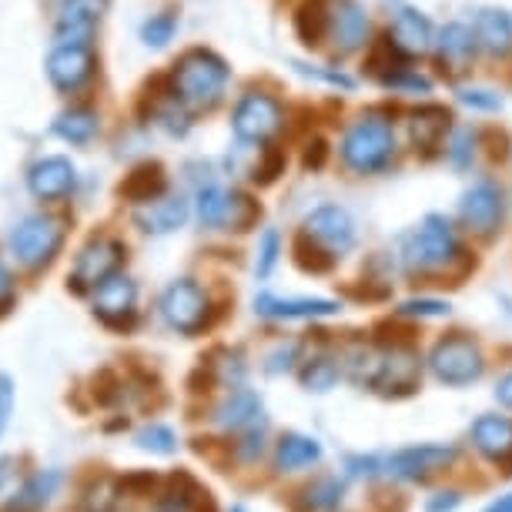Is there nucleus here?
Segmentation results:
<instances>
[{
    "instance_id": "obj_1",
    "label": "nucleus",
    "mask_w": 512,
    "mask_h": 512,
    "mask_svg": "<svg viewBox=\"0 0 512 512\" xmlns=\"http://www.w3.org/2000/svg\"><path fill=\"white\" fill-rule=\"evenodd\" d=\"M228 88V64L215 51L195 47V51L181 54L175 71H171V91L175 101L188 108H215L221 94Z\"/></svg>"
},
{
    "instance_id": "obj_2",
    "label": "nucleus",
    "mask_w": 512,
    "mask_h": 512,
    "mask_svg": "<svg viewBox=\"0 0 512 512\" xmlns=\"http://www.w3.org/2000/svg\"><path fill=\"white\" fill-rule=\"evenodd\" d=\"M395 158V128L382 114H362L342 138V161L355 175H375Z\"/></svg>"
},
{
    "instance_id": "obj_3",
    "label": "nucleus",
    "mask_w": 512,
    "mask_h": 512,
    "mask_svg": "<svg viewBox=\"0 0 512 512\" xmlns=\"http://www.w3.org/2000/svg\"><path fill=\"white\" fill-rule=\"evenodd\" d=\"M459 241L456 231L442 215H425L422 225L415 228V235L405 245V265L409 272H442L456 262Z\"/></svg>"
},
{
    "instance_id": "obj_4",
    "label": "nucleus",
    "mask_w": 512,
    "mask_h": 512,
    "mask_svg": "<svg viewBox=\"0 0 512 512\" xmlns=\"http://www.w3.org/2000/svg\"><path fill=\"white\" fill-rule=\"evenodd\" d=\"M64 245V221L54 215H27L11 231V251L24 268L51 265Z\"/></svg>"
},
{
    "instance_id": "obj_5",
    "label": "nucleus",
    "mask_w": 512,
    "mask_h": 512,
    "mask_svg": "<svg viewBox=\"0 0 512 512\" xmlns=\"http://www.w3.org/2000/svg\"><path fill=\"white\" fill-rule=\"evenodd\" d=\"M429 369L442 385H472L482 379L486 362H482V352L472 338L452 335V338H442L436 349H432Z\"/></svg>"
},
{
    "instance_id": "obj_6",
    "label": "nucleus",
    "mask_w": 512,
    "mask_h": 512,
    "mask_svg": "<svg viewBox=\"0 0 512 512\" xmlns=\"http://www.w3.org/2000/svg\"><path fill=\"white\" fill-rule=\"evenodd\" d=\"M121 262H124V245H121V241L94 238L81 251H77L67 285H71L74 292H94V288L108 282L111 275H118Z\"/></svg>"
},
{
    "instance_id": "obj_7",
    "label": "nucleus",
    "mask_w": 512,
    "mask_h": 512,
    "mask_svg": "<svg viewBox=\"0 0 512 512\" xmlns=\"http://www.w3.org/2000/svg\"><path fill=\"white\" fill-rule=\"evenodd\" d=\"M161 318L181 335H195L208 322V295L191 278H178L161 295Z\"/></svg>"
},
{
    "instance_id": "obj_8",
    "label": "nucleus",
    "mask_w": 512,
    "mask_h": 512,
    "mask_svg": "<svg viewBox=\"0 0 512 512\" xmlns=\"http://www.w3.org/2000/svg\"><path fill=\"white\" fill-rule=\"evenodd\" d=\"M506 215V195L496 181H476L459 201V221L472 235H496Z\"/></svg>"
},
{
    "instance_id": "obj_9",
    "label": "nucleus",
    "mask_w": 512,
    "mask_h": 512,
    "mask_svg": "<svg viewBox=\"0 0 512 512\" xmlns=\"http://www.w3.org/2000/svg\"><path fill=\"white\" fill-rule=\"evenodd\" d=\"M231 128H235L241 141H251V144L268 141L278 128H282V104H278L272 94L248 91L245 98L238 101Z\"/></svg>"
},
{
    "instance_id": "obj_10",
    "label": "nucleus",
    "mask_w": 512,
    "mask_h": 512,
    "mask_svg": "<svg viewBox=\"0 0 512 512\" xmlns=\"http://www.w3.org/2000/svg\"><path fill=\"white\" fill-rule=\"evenodd\" d=\"M305 235L315 241L325 255L342 258L355 245V221L345 208L322 205L305 218Z\"/></svg>"
},
{
    "instance_id": "obj_11",
    "label": "nucleus",
    "mask_w": 512,
    "mask_h": 512,
    "mask_svg": "<svg viewBox=\"0 0 512 512\" xmlns=\"http://www.w3.org/2000/svg\"><path fill=\"white\" fill-rule=\"evenodd\" d=\"M325 31L335 51L352 54L369 41V14L359 0H332V7L325 11Z\"/></svg>"
},
{
    "instance_id": "obj_12",
    "label": "nucleus",
    "mask_w": 512,
    "mask_h": 512,
    "mask_svg": "<svg viewBox=\"0 0 512 512\" xmlns=\"http://www.w3.org/2000/svg\"><path fill=\"white\" fill-rule=\"evenodd\" d=\"M94 74V51L91 44H57L47 57V77L57 91H77L91 81Z\"/></svg>"
},
{
    "instance_id": "obj_13",
    "label": "nucleus",
    "mask_w": 512,
    "mask_h": 512,
    "mask_svg": "<svg viewBox=\"0 0 512 512\" xmlns=\"http://www.w3.org/2000/svg\"><path fill=\"white\" fill-rule=\"evenodd\" d=\"M138 305V285L128 275H111L108 282L94 288V315L108 328H128Z\"/></svg>"
},
{
    "instance_id": "obj_14",
    "label": "nucleus",
    "mask_w": 512,
    "mask_h": 512,
    "mask_svg": "<svg viewBox=\"0 0 512 512\" xmlns=\"http://www.w3.org/2000/svg\"><path fill=\"white\" fill-rule=\"evenodd\" d=\"M452 459H456V449L452 446H412V449H399L395 456L385 459V466H389L392 476L399 479H429L442 472L446 466H452Z\"/></svg>"
},
{
    "instance_id": "obj_15",
    "label": "nucleus",
    "mask_w": 512,
    "mask_h": 512,
    "mask_svg": "<svg viewBox=\"0 0 512 512\" xmlns=\"http://www.w3.org/2000/svg\"><path fill=\"white\" fill-rule=\"evenodd\" d=\"M108 4L111 0H64L57 11V44H88Z\"/></svg>"
},
{
    "instance_id": "obj_16",
    "label": "nucleus",
    "mask_w": 512,
    "mask_h": 512,
    "mask_svg": "<svg viewBox=\"0 0 512 512\" xmlns=\"http://www.w3.org/2000/svg\"><path fill=\"white\" fill-rule=\"evenodd\" d=\"M74 185L77 175H74V164L67 158H41L27 171V188L41 201H61L71 195Z\"/></svg>"
},
{
    "instance_id": "obj_17",
    "label": "nucleus",
    "mask_w": 512,
    "mask_h": 512,
    "mask_svg": "<svg viewBox=\"0 0 512 512\" xmlns=\"http://www.w3.org/2000/svg\"><path fill=\"white\" fill-rule=\"evenodd\" d=\"M389 37H392V44L409 57L429 54L432 47H436V27H432L429 17L412 11V7H402V11L392 17Z\"/></svg>"
},
{
    "instance_id": "obj_18",
    "label": "nucleus",
    "mask_w": 512,
    "mask_h": 512,
    "mask_svg": "<svg viewBox=\"0 0 512 512\" xmlns=\"http://www.w3.org/2000/svg\"><path fill=\"white\" fill-rule=\"evenodd\" d=\"M185 221H188V201L181 195H161L148 201V205H138V211H134V225L151 231V235L178 231Z\"/></svg>"
},
{
    "instance_id": "obj_19",
    "label": "nucleus",
    "mask_w": 512,
    "mask_h": 512,
    "mask_svg": "<svg viewBox=\"0 0 512 512\" xmlns=\"http://www.w3.org/2000/svg\"><path fill=\"white\" fill-rule=\"evenodd\" d=\"M255 312L268 318H322L342 312V305L332 298H275V295H258Z\"/></svg>"
},
{
    "instance_id": "obj_20",
    "label": "nucleus",
    "mask_w": 512,
    "mask_h": 512,
    "mask_svg": "<svg viewBox=\"0 0 512 512\" xmlns=\"http://www.w3.org/2000/svg\"><path fill=\"white\" fill-rule=\"evenodd\" d=\"M432 51L439 54V61L449 67V71H466L472 64V57L479 51V41H476V31H469L466 24H446L442 31L436 34V47Z\"/></svg>"
},
{
    "instance_id": "obj_21",
    "label": "nucleus",
    "mask_w": 512,
    "mask_h": 512,
    "mask_svg": "<svg viewBox=\"0 0 512 512\" xmlns=\"http://www.w3.org/2000/svg\"><path fill=\"white\" fill-rule=\"evenodd\" d=\"M57 486H61V472L57 469H41L34 476H27L11 499H7L4 512H44L47 502L54 499Z\"/></svg>"
},
{
    "instance_id": "obj_22",
    "label": "nucleus",
    "mask_w": 512,
    "mask_h": 512,
    "mask_svg": "<svg viewBox=\"0 0 512 512\" xmlns=\"http://www.w3.org/2000/svg\"><path fill=\"white\" fill-rule=\"evenodd\" d=\"M154 512H215V509H211L208 489H201L188 472H175L168 479V489H164Z\"/></svg>"
},
{
    "instance_id": "obj_23",
    "label": "nucleus",
    "mask_w": 512,
    "mask_h": 512,
    "mask_svg": "<svg viewBox=\"0 0 512 512\" xmlns=\"http://www.w3.org/2000/svg\"><path fill=\"white\" fill-rule=\"evenodd\" d=\"M472 442L486 459L509 462L512 459V419L506 415H482L472 425Z\"/></svg>"
},
{
    "instance_id": "obj_24",
    "label": "nucleus",
    "mask_w": 512,
    "mask_h": 512,
    "mask_svg": "<svg viewBox=\"0 0 512 512\" xmlns=\"http://www.w3.org/2000/svg\"><path fill=\"white\" fill-rule=\"evenodd\" d=\"M258 415H262V399H258L255 392H248V389H238L218 405L215 419H218L221 429L238 432V429H245V425L255 422Z\"/></svg>"
},
{
    "instance_id": "obj_25",
    "label": "nucleus",
    "mask_w": 512,
    "mask_h": 512,
    "mask_svg": "<svg viewBox=\"0 0 512 512\" xmlns=\"http://www.w3.org/2000/svg\"><path fill=\"white\" fill-rule=\"evenodd\" d=\"M231 208H235V191H225L215 181L198 188V218L205 228H231Z\"/></svg>"
},
{
    "instance_id": "obj_26",
    "label": "nucleus",
    "mask_w": 512,
    "mask_h": 512,
    "mask_svg": "<svg viewBox=\"0 0 512 512\" xmlns=\"http://www.w3.org/2000/svg\"><path fill=\"white\" fill-rule=\"evenodd\" d=\"M476 41L489 54L512 51V17L506 11H482L476 17Z\"/></svg>"
},
{
    "instance_id": "obj_27",
    "label": "nucleus",
    "mask_w": 512,
    "mask_h": 512,
    "mask_svg": "<svg viewBox=\"0 0 512 512\" xmlns=\"http://www.w3.org/2000/svg\"><path fill=\"white\" fill-rule=\"evenodd\" d=\"M322 459V446L312 439V436H298V432H288L278 442V452H275V462L278 469L285 472H295V469H305L312 466V462Z\"/></svg>"
},
{
    "instance_id": "obj_28",
    "label": "nucleus",
    "mask_w": 512,
    "mask_h": 512,
    "mask_svg": "<svg viewBox=\"0 0 512 512\" xmlns=\"http://www.w3.org/2000/svg\"><path fill=\"white\" fill-rule=\"evenodd\" d=\"M164 188H168V181H164L158 164H141V168H134L128 181L121 185V195L134 201V205H148V201L164 195Z\"/></svg>"
},
{
    "instance_id": "obj_29",
    "label": "nucleus",
    "mask_w": 512,
    "mask_h": 512,
    "mask_svg": "<svg viewBox=\"0 0 512 512\" xmlns=\"http://www.w3.org/2000/svg\"><path fill=\"white\" fill-rule=\"evenodd\" d=\"M54 131L71 144H88L98 134V114L88 108H71L54 121Z\"/></svg>"
},
{
    "instance_id": "obj_30",
    "label": "nucleus",
    "mask_w": 512,
    "mask_h": 512,
    "mask_svg": "<svg viewBox=\"0 0 512 512\" xmlns=\"http://www.w3.org/2000/svg\"><path fill=\"white\" fill-rule=\"evenodd\" d=\"M449 128V114L442 108H422L412 114V141L419 148H436Z\"/></svg>"
},
{
    "instance_id": "obj_31",
    "label": "nucleus",
    "mask_w": 512,
    "mask_h": 512,
    "mask_svg": "<svg viewBox=\"0 0 512 512\" xmlns=\"http://www.w3.org/2000/svg\"><path fill=\"white\" fill-rule=\"evenodd\" d=\"M118 496H121L118 479L101 476L98 482H91V486L81 492L77 512H118Z\"/></svg>"
},
{
    "instance_id": "obj_32",
    "label": "nucleus",
    "mask_w": 512,
    "mask_h": 512,
    "mask_svg": "<svg viewBox=\"0 0 512 512\" xmlns=\"http://www.w3.org/2000/svg\"><path fill=\"white\" fill-rule=\"evenodd\" d=\"M338 362L328 359V355H318V359H308L302 365V372H298V379L308 392H332L335 382H338Z\"/></svg>"
},
{
    "instance_id": "obj_33",
    "label": "nucleus",
    "mask_w": 512,
    "mask_h": 512,
    "mask_svg": "<svg viewBox=\"0 0 512 512\" xmlns=\"http://www.w3.org/2000/svg\"><path fill=\"white\" fill-rule=\"evenodd\" d=\"M134 442H138V449L158 452V456H171V452L178 449V439L168 425H148V429H141L138 436H134Z\"/></svg>"
},
{
    "instance_id": "obj_34",
    "label": "nucleus",
    "mask_w": 512,
    "mask_h": 512,
    "mask_svg": "<svg viewBox=\"0 0 512 512\" xmlns=\"http://www.w3.org/2000/svg\"><path fill=\"white\" fill-rule=\"evenodd\" d=\"M278 255H282V235L275 228H265L262 241H258V258H255V275L258 278H268L275 272L278 265Z\"/></svg>"
},
{
    "instance_id": "obj_35",
    "label": "nucleus",
    "mask_w": 512,
    "mask_h": 512,
    "mask_svg": "<svg viewBox=\"0 0 512 512\" xmlns=\"http://www.w3.org/2000/svg\"><path fill=\"white\" fill-rule=\"evenodd\" d=\"M342 502V482L338 479H322V482H315L312 489H305V496H302V506L305 509H332Z\"/></svg>"
},
{
    "instance_id": "obj_36",
    "label": "nucleus",
    "mask_w": 512,
    "mask_h": 512,
    "mask_svg": "<svg viewBox=\"0 0 512 512\" xmlns=\"http://www.w3.org/2000/svg\"><path fill=\"white\" fill-rule=\"evenodd\" d=\"M178 31V17L175 14H154L151 21H144L141 27V41L148 47H164Z\"/></svg>"
},
{
    "instance_id": "obj_37",
    "label": "nucleus",
    "mask_w": 512,
    "mask_h": 512,
    "mask_svg": "<svg viewBox=\"0 0 512 512\" xmlns=\"http://www.w3.org/2000/svg\"><path fill=\"white\" fill-rule=\"evenodd\" d=\"M459 101L466 108H476V111H499L502 108V98L496 91H486V88H462L459 91Z\"/></svg>"
},
{
    "instance_id": "obj_38",
    "label": "nucleus",
    "mask_w": 512,
    "mask_h": 512,
    "mask_svg": "<svg viewBox=\"0 0 512 512\" xmlns=\"http://www.w3.org/2000/svg\"><path fill=\"white\" fill-rule=\"evenodd\" d=\"M14 379L7 372H0V439H4L7 425H11V415H14Z\"/></svg>"
},
{
    "instance_id": "obj_39",
    "label": "nucleus",
    "mask_w": 512,
    "mask_h": 512,
    "mask_svg": "<svg viewBox=\"0 0 512 512\" xmlns=\"http://www.w3.org/2000/svg\"><path fill=\"white\" fill-rule=\"evenodd\" d=\"M118 486L128 496H151V489L158 486V476L154 472H131V476L118 479Z\"/></svg>"
},
{
    "instance_id": "obj_40",
    "label": "nucleus",
    "mask_w": 512,
    "mask_h": 512,
    "mask_svg": "<svg viewBox=\"0 0 512 512\" xmlns=\"http://www.w3.org/2000/svg\"><path fill=\"white\" fill-rule=\"evenodd\" d=\"M472 154H476V148H472V131H456L452 134V148H449V158L456 168H466V164L472 161Z\"/></svg>"
},
{
    "instance_id": "obj_41",
    "label": "nucleus",
    "mask_w": 512,
    "mask_h": 512,
    "mask_svg": "<svg viewBox=\"0 0 512 512\" xmlns=\"http://www.w3.org/2000/svg\"><path fill=\"white\" fill-rule=\"evenodd\" d=\"M118 379H114V372L101 369L98 375H94V399H98V405H111L114 399H118Z\"/></svg>"
},
{
    "instance_id": "obj_42",
    "label": "nucleus",
    "mask_w": 512,
    "mask_h": 512,
    "mask_svg": "<svg viewBox=\"0 0 512 512\" xmlns=\"http://www.w3.org/2000/svg\"><path fill=\"white\" fill-rule=\"evenodd\" d=\"M385 84H389V88H395V91H409V94H429L432 91V84L425 81V77H419V74H392V77H385Z\"/></svg>"
},
{
    "instance_id": "obj_43",
    "label": "nucleus",
    "mask_w": 512,
    "mask_h": 512,
    "mask_svg": "<svg viewBox=\"0 0 512 512\" xmlns=\"http://www.w3.org/2000/svg\"><path fill=\"white\" fill-rule=\"evenodd\" d=\"M402 312L405 315H449V302H432V298H422V302H405Z\"/></svg>"
},
{
    "instance_id": "obj_44",
    "label": "nucleus",
    "mask_w": 512,
    "mask_h": 512,
    "mask_svg": "<svg viewBox=\"0 0 512 512\" xmlns=\"http://www.w3.org/2000/svg\"><path fill=\"white\" fill-rule=\"evenodd\" d=\"M11 305H14V278L4 268V262H0V315L11 312Z\"/></svg>"
},
{
    "instance_id": "obj_45",
    "label": "nucleus",
    "mask_w": 512,
    "mask_h": 512,
    "mask_svg": "<svg viewBox=\"0 0 512 512\" xmlns=\"http://www.w3.org/2000/svg\"><path fill=\"white\" fill-rule=\"evenodd\" d=\"M459 506V496L456 492H439L436 499H429V506H425V512H449Z\"/></svg>"
},
{
    "instance_id": "obj_46",
    "label": "nucleus",
    "mask_w": 512,
    "mask_h": 512,
    "mask_svg": "<svg viewBox=\"0 0 512 512\" xmlns=\"http://www.w3.org/2000/svg\"><path fill=\"white\" fill-rule=\"evenodd\" d=\"M496 399H499V405H506V409H512V372L496 385Z\"/></svg>"
},
{
    "instance_id": "obj_47",
    "label": "nucleus",
    "mask_w": 512,
    "mask_h": 512,
    "mask_svg": "<svg viewBox=\"0 0 512 512\" xmlns=\"http://www.w3.org/2000/svg\"><path fill=\"white\" fill-rule=\"evenodd\" d=\"M14 466H17V462L11 456H0V489H4V482L14 476Z\"/></svg>"
},
{
    "instance_id": "obj_48",
    "label": "nucleus",
    "mask_w": 512,
    "mask_h": 512,
    "mask_svg": "<svg viewBox=\"0 0 512 512\" xmlns=\"http://www.w3.org/2000/svg\"><path fill=\"white\" fill-rule=\"evenodd\" d=\"M486 512H512V492H509V496H502V499L492 502Z\"/></svg>"
},
{
    "instance_id": "obj_49",
    "label": "nucleus",
    "mask_w": 512,
    "mask_h": 512,
    "mask_svg": "<svg viewBox=\"0 0 512 512\" xmlns=\"http://www.w3.org/2000/svg\"><path fill=\"white\" fill-rule=\"evenodd\" d=\"M231 512H245V506H231Z\"/></svg>"
}]
</instances>
